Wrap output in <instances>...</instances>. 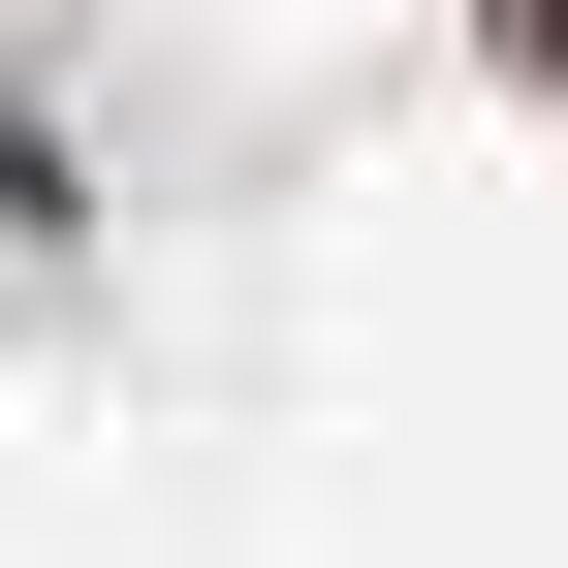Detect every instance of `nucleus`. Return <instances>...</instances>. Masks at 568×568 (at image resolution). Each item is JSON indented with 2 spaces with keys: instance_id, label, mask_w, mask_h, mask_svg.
Segmentation results:
<instances>
[{
  "instance_id": "f257e3e1",
  "label": "nucleus",
  "mask_w": 568,
  "mask_h": 568,
  "mask_svg": "<svg viewBox=\"0 0 568 568\" xmlns=\"http://www.w3.org/2000/svg\"><path fill=\"white\" fill-rule=\"evenodd\" d=\"M474 32H506V63H537V95H568V0H474Z\"/></svg>"
}]
</instances>
